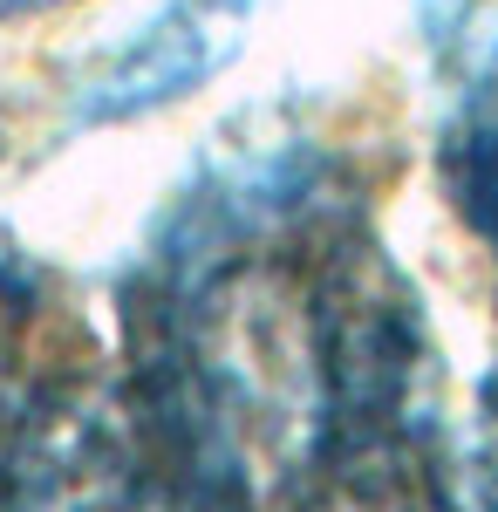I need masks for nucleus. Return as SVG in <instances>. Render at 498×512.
I'll list each match as a JSON object with an SVG mask.
<instances>
[{"mask_svg":"<svg viewBox=\"0 0 498 512\" xmlns=\"http://www.w3.org/2000/svg\"><path fill=\"white\" fill-rule=\"evenodd\" d=\"M253 0H164L76 82V123H130L192 96L246 41Z\"/></svg>","mask_w":498,"mask_h":512,"instance_id":"nucleus-1","label":"nucleus"},{"mask_svg":"<svg viewBox=\"0 0 498 512\" xmlns=\"http://www.w3.org/2000/svg\"><path fill=\"white\" fill-rule=\"evenodd\" d=\"M444 185L458 198L464 226L485 239L498 260V62H492V82L464 103V117L444 137Z\"/></svg>","mask_w":498,"mask_h":512,"instance_id":"nucleus-2","label":"nucleus"},{"mask_svg":"<svg viewBox=\"0 0 498 512\" xmlns=\"http://www.w3.org/2000/svg\"><path fill=\"white\" fill-rule=\"evenodd\" d=\"M35 7H55V0H0V21L7 14H35Z\"/></svg>","mask_w":498,"mask_h":512,"instance_id":"nucleus-3","label":"nucleus"}]
</instances>
